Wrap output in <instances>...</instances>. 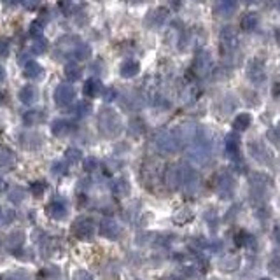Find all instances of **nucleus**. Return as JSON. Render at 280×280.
I'll return each mask as SVG.
<instances>
[{"label": "nucleus", "instance_id": "obj_5", "mask_svg": "<svg viewBox=\"0 0 280 280\" xmlns=\"http://www.w3.org/2000/svg\"><path fill=\"white\" fill-rule=\"evenodd\" d=\"M247 79L256 86H261L266 81V67L265 62L259 60V58H254V60L249 62L247 65Z\"/></svg>", "mask_w": 280, "mask_h": 280}, {"label": "nucleus", "instance_id": "obj_1", "mask_svg": "<svg viewBox=\"0 0 280 280\" xmlns=\"http://www.w3.org/2000/svg\"><path fill=\"white\" fill-rule=\"evenodd\" d=\"M273 181L268 173L265 172H250L249 173V189L252 200H257V203H265L266 198L270 196Z\"/></svg>", "mask_w": 280, "mask_h": 280}, {"label": "nucleus", "instance_id": "obj_32", "mask_svg": "<svg viewBox=\"0 0 280 280\" xmlns=\"http://www.w3.org/2000/svg\"><path fill=\"white\" fill-rule=\"evenodd\" d=\"M4 2L7 4V6H21V4H25V0H4Z\"/></svg>", "mask_w": 280, "mask_h": 280}, {"label": "nucleus", "instance_id": "obj_22", "mask_svg": "<svg viewBox=\"0 0 280 280\" xmlns=\"http://www.w3.org/2000/svg\"><path fill=\"white\" fill-rule=\"evenodd\" d=\"M266 140L271 144V146H275L277 149H280V125L273 126V128H270L266 131Z\"/></svg>", "mask_w": 280, "mask_h": 280}, {"label": "nucleus", "instance_id": "obj_10", "mask_svg": "<svg viewBox=\"0 0 280 280\" xmlns=\"http://www.w3.org/2000/svg\"><path fill=\"white\" fill-rule=\"evenodd\" d=\"M182 186H184V188L188 189V193L191 194L198 193V191L202 189V179L200 175H198V172L191 170V168H184V182H182Z\"/></svg>", "mask_w": 280, "mask_h": 280}, {"label": "nucleus", "instance_id": "obj_20", "mask_svg": "<svg viewBox=\"0 0 280 280\" xmlns=\"http://www.w3.org/2000/svg\"><path fill=\"white\" fill-rule=\"evenodd\" d=\"M100 90H102V84L96 79H90L86 84H84V95L90 96V98L98 95Z\"/></svg>", "mask_w": 280, "mask_h": 280}, {"label": "nucleus", "instance_id": "obj_27", "mask_svg": "<svg viewBox=\"0 0 280 280\" xmlns=\"http://www.w3.org/2000/svg\"><path fill=\"white\" fill-rule=\"evenodd\" d=\"M30 35L33 37V39H42V25L41 21H33V23L30 25Z\"/></svg>", "mask_w": 280, "mask_h": 280}, {"label": "nucleus", "instance_id": "obj_40", "mask_svg": "<svg viewBox=\"0 0 280 280\" xmlns=\"http://www.w3.org/2000/svg\"><path fill=\"white\" fill-rule=\"evenodd\" d=\"M0 102H2V96H0Z\"/></svg>", "mask_w": 280, "mask_h": 280}, {"label": "nucleus", "instance_id": "obj_26", "mask_svg": "<svg viewBox=\"0 0 280 280\" xmlns=\"http://www.w3.org/2000/svg\"><path fill=\"white\" fill-rule=\"evenodd\" d=\"M65 75L69 77L70 81H77L81 77V70H79V67H75V65H67V69H65Z\"/></svg>", "mask_w": 280, "mask_h": 280}, {"label": "nucleus", "instance_id": "obj_37", "mask_svg": "<svg viewBox=\"0 0 280 280\" xmlns=\"http://www.w3.org/2000/svg\"><path fill=\"white\" fill-rule=\"evenodd\" d=\"M242 2H245V4H252L254 0H242Z\"/></svg>", "mask_w": 280, "mask_h": 280}, {"label": "nucleus", "instance_id": "obj_34", "mask_svg": "<svg viewBox=\"0 0 280 280\" xmlns=\"http://www.w3.org/2000/svg\"><path fill=\"white\" fill-rule=\"evenodd\" d=\"M4 75H6V72H4V69H2V67H0V81L4 79Z\"/></svg>", "mask_w": 280, "mask_h": 280}, {"label": "nucleus", "instance_id": "obj_30", "mask_svg": "<svg viewBox=\"0 0 280 280\" xmlns=\"http://www.w3.org/2000/svg\"><path fill=\"white\" fill-rule=\"evenodd\" d=\"M9 41L7 39H0V56H7L9 54Z\"/></svg>", "mask_w": 280, "mask_h": 280}, {"label": "nucleus", "instance_id": "obj_38", "mask_svg": "<svg viewBox=\"0 0 280 280\" xmlns=\"http://www.w3.org/2000/svg\"><path fill=\"white\" fill-rule=\"evenodd\" d=\"M259 280H273V278H270V277H261Z\"/></svg>", "mask_w": 280, "mask_h": 280}, {"label": "nucleus", "instance_id": "obj_9", "mask_svg": "<svg viewBox=\"0 0 280 280\" xmlns=\"http://www.w3.org/2000/svg\"><path fill=\"white\" fill-rule=\"evenodd\" d=\"M165 181H167L168 188L172 189L182 188V182H184V168L177 167V165H172L167 170V173H165Z\"/></svg>", "mask_w": 280, "mask_h": 280}, {"label": "nucleus", "instance_id": "obj_8", "mask_svg": "<svg viewBox=\"0 0 280 280\" xmlns=\"http://www.w3.org/2000/svg\"><path fill=\"white\" fill-rule=\"evenodd\" d=\"M242 265V257L236 256V254H226V256H221L217 261V268L223 271V273H233L240 268Z\"/></svg>", "mask_w": 280, "mask_h": 280}, {"label": "nucleus", "instance_id": "obj_25", "mask_svg": "<svg viewBox=\"0 0 280 280\" xmlns=\"http://www.w3.org/2000/svg\"><path fill=\"white\" fill-rule=\"evenodd\" d=\"M117 224L112 223V221H107V223H104V230H102V233H104L105 236H110V238H114V236L117 235Z\"/></svg>", "mask_w": 280, "mask_h": 280}, {"label": "nucleus", "instance_id": "obj_6", "mask_svg": "<svg viewBox=\"0 0 280 280\" xmlns=\"http://www.w3.org/2000/svg\"><path fill=\"white\" fill-rule=\"evenodd\" d=\"M212 69H214V62H212V56L207 51H198L196 56H194L193 60V72L196 75H200V77H203V75H209Z\"/></svg>", "mask_w": 280, "mask_h": 280}, {"label": "nucleus", "instance_id": "obj_16", "mask_svg": "<svg viewBox=\"0 0 280 280\" xmlns=\"http://www.w3.org/2000/svg\"><path fill=\"white\" fill-rule=\"evenodd\" d=\"M140 72V63L135 62V60H126L123 62V65L119 67V74L123 75V77L130 79V77H135Z\"/></svg>", "mask_w": 280, "mask_h": 280}, {"label": "nucleus", "instance_id": "obj_33", "mask_svg": "<svg viewBox=\"0 0 280 280\" xmlns=\"http://www.w3.org/2000/svg\"><path fill=\"white\" fill-rule=\"evenodd\" d=\"M25 4H27L28 9H35L37 4H39V0H30V2H25Z\"/></svg>", "mask_w": 280, "mask_h": 280}, {"label": "nucleus", "instance_id": "obj_14", "mask_svg": "<svg viewBox=\"0 0 280 280\" xmlns=\"http://www.w3.org/2000/svg\"><path fill=\"white\" fill-rule=\"evenodd\" d=\"M167 18H168V11L163 9V7H159V9H154L152 12H149L146 23L149 28H161L165 21H167Z\"/></svg>", "mask_w": 280, "mask_h": 280}, {"label": "nucleus", "instance_id": "obj_23", "mask_svg": "<svg viewBox=\"0 0 280 280\" xmlns=\"http://www.w3.org/2000/svg\"><path fill=\"white\" fill-rule=\"evenodd\" d=\"M35 96H37V91H35V88H32V86H25L23 90L19 91V98L23 104H32V102L35 100Z\"/></svg>", "mask_w": 280, "mask_h": 280}, {"label": "nucleus", "instance_id": "obj_28", "mask_svg": "<svg viewBox=\"0 0 280 280\" xmlns=\"http://www.w3.org/2000/svg\"><path fill=\"white\" fill-rule=\"evenodd\" d=\"M268 268H270L271 273H275V275H278V277H280V256L271 257L270 263H268Z\"/></svg>", "mask_w": 280, "mask_h": 280}, {"label": "nucleus", "instance_id": "obj_35", "mask_svg": "<svg viewBox=\"0 0 280 280\" xmlns=\"http://www.w3.org/2000/svg\"><path fill=\"white\" fill-rule=\"evenodd\" d=\"M128 2H131V4H138V2H144V0H128Z\"/></svg>", "mask_w": 280, "mask_h": 280}, {"label": "nucleus", "instance_id": "obj_4", "mask_svg": "<svg viewBox=\"0 0 280 280\" xmlns=\"http://www.w3.org/2000/svg\"><path fill=\"white\" fill-rule=\"evenodd\" d=\"M224 149H226V154L230 156L231 161H235L238 167H244V159H242V138L238 133L231 131V133L226 135V138H224Z\"/></svg>", "mask_w": 280, "mask_h": 280}, {"label": "nucleus", "instance_id": "obj_21", "mask_svg": "<svg viewBox=\"0 0 280 280\" xmlns=\"http://www.w3.org/2000/svg\"><path fill=\"white\" fill-rule=\"evenodd\" d=\"M41 74H42V67L37 62H28L27 65H25V75H27V77L35 79L39 77Z\"/></svg>", "mask_w": 280, "mask_h": 280}, {"label": "nucleus", "instance_id": "obj_39", "mask_svg": "<svg viewBox=\"0 0 280 280\" xmlns=\"http://www.w3.org/2000/svg\"><path fill=\"white\" fill-rule=\"evenodd\" d=\"M277 7H278V11H280V0H277Z\"/></svg>", "mask_w": 280, "mask_h": 280}, {"label": "nucleus", "instance_id": "obj_24", "mask_svg": "<svg viewBox=\"0 0 280 280\" xmlns=\"http://www.w3.org/2000/svg\"><path fill=\"white\" fill-rule=\"evenodd\" d=\"M271 215V209L266 203H257L256 207V217L257 219H270Z\"/></svg>", "mask_w": 280, "mask_h": 280}, {"label": "nucleus", "instance_id": "obj_13", "mask_svg": "<svg viewBox=\"0 0 280 280\" xmlns=\"http://www.w3.org/2000/svg\"><path fill=\"white\" fill-rule=\"evenodd\" d=\"M75 96L74 88L69 86V84H62V86L56 88V93H54V98H56L58 105H69Z\"/></svg>", "mask_w": 280, "mask_h": 280}, {"label": "nucleus", "instance_id": "obj_11", "mask_svg": "<svg viewBox=\"0 0 280 280\" xmlns=\"http://www.w3.org/2000/svg\"><path fill=\"white\" fill-rule=\"evenodd\" d=\"M100 125L104 126L105 130H109L110 133H117L121 128V123H119V117L116 116V112L112 110H104L100 116Z\"/></svg>", "mask_w": 280, "mask_h": 280}, {"label": "nucleus", "instance_id": "obj_29", "mask_svg": "<svg viewBox=\"0 0 280 280\" xmlns=\"http://www.w3.org/2000/svg\"><path fill=\"white\" fill-rule=\"evenodd\" d=\"M32 51L33 53H42V51H46V42L42 39H37L35 42H32Z\"/></svg>", "mask_w": 280, "mask_h": 280}, {"label": "nucleus", "instance_id": "obj_15", "mask_svg": "<svg viewBox=\"0 0 280 280\" xmlns=\"http://www.w3.org/2000/svg\"><path fill=\"white\" fill-rule=\"evenodd\" d=\"M233 240H235V244L238 245V247H245V249L256 247V238H254L252 233L247 230H238L235 233V236H233Z\"/></svg>", "mask_w": 280, "mask_h": 280}, {"label": "nucleus", "instance_id": "obj_12", "mask_svg": "<svg viewBox=\"0 0 280 280\" xmlns=\"http://www.w3.org/2000/svg\"><path fill=\"white\" fill-rule=\"evenodd\" d=\"M252 125V114L250 112H240L235 116V119L231 123V128L235 133H242V131L249 130Z\"/></svg>", "mask_w": 280, "mask_h": 280}, {"label": "nucleus", "instance_id": "obj_7", "mask_svg": "<svg viewBox=\"0 0 280 280\" xmlns=\"http://www.w3.org/2000/svg\"><path fill=\"white\" fill-rule=\"evenodd\" d=\"M156 144H158V147L161 151L168 152V154L175 152L177 147H179L175 133H172V131H161V133H158V137H156Z\"/></svg>", "mask_w": 280, "mask_h": 280}, {"label": "nucleus", "instance_id": "obj_2", "mask_svg": "<svg viewBox=\"0 0 280 280\" xmlns=\"http://www.w3.org/2000/svg\"><path fill=\"white\" fill-rule=\"evenodd\" d=\"M215 194H217L219 200L223 202H230L235 198L236 188H238V182H236V177L233 175L231 172L223 170L215 177Z\"/></svg>", "mask_w": 280, "mask_h": 280}, {"label": "nucleus", "instance_id": "obj_31", "mask_svg": "<svg viewBox=\"0 0 280 280\" xmlns=\"http://www.w3.org/2000/svg\"><path fill=\"white\" fill-rule=\"evenodd\" d=\"M271 96H273L275 100L280 102V83L273 84V88H271Z\"/></svg>", "mask_w": 280, "mask_h": 280}, {"label": "nucleus", "instance_id": "obj_18", "mask_svg": "<svg viewBox=\"0 0 280 280\" xmlns=\"http://www.w3.org/2000/svg\"><path fill=\"white\" fill-rule=\"evenodd\" d=\"M238 0H217V11L221 16H231L236 11Z\"/></svg>", "mask_w": 280, "mask_h": 280}, {"label": "nucleus", "instance_id": "obj_36", "mask_svg": "<svg viewBox=\"0 0 280 280\" xmlns=\"http://www.w3.org/2000/svg\"><path fill=\"white\" fill-rule=\"evenodd\" d=\"M165 280H181V278H177V277H168V278H165Z\"/></svg>", "mask_w": 280, "mask_h": 280}, {"label": "nucleus", "instance_id": "obj_19", "mask_svg": "<svg viewBox=\"0 0 280 280\" xmlns=\"http://www.w3.org/2000/svg\"><path fill=\"white\" fill-rule=\"evenodd\" d=\"M193 219H194V214H193V210H189V209H181L175 212V215H173V223L179 224V226L189 224Z\"/></svg>", "mask_w": 280, "mask_h": 280}, {"label": "nucleus", "instance_id": "obj_3", "mask_svg": "<svg viewBox=\"0 0 280 280\" xmlns=\"http://www.w3.org/2000/svg\"><path fill=\"white\" fill-rule=\"evenodd\" d=\"M247 152L250 158L256 161V163H259L261 167H273L275 163L273 152L261 140H250V142H247Z\"/></svg>", "mask_w": 280, "mask_h": 280}, {"label": "nucleus", "instance_id": "obj_17", "mask_svg": "<svg viewBox=\"0 0 280 280\" xmlns=\"http://www.w3.org/2000/svg\"><path fill=\"white\" fill-rule=\"evenodd\" d=\"M257 25H259V16L256 12H247L240 21V27L244 32H254L257 28Z\"/></svg>", "mask_w": 280, "mask_h": 280}]
</instances>
